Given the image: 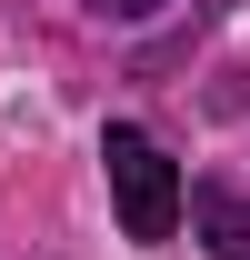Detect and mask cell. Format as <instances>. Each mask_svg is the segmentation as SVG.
I'll return each mask as SVG.
<instances>
[{
  "instance_id": "7a4b0ae2",
  "label": "cell",
  "mask_w": 250,
  "mask_h": 260,
  "mask_svg": "<svg viewBox=\"0 0 250 260\" xmlns=\"http://www.w3.org/2000/svg\"><path fill=\"white\" fill-rule=\"evenodd\" d=\"M190 220H200V240H210L220 260H250V200H240V190H200Z\"/></svg>"
},
{
  "instance_id": "6da1fadb",
  "label": "cell",
  "mask_w": 250,
  "mask_h": 260,
  "mask_svg": "<svg viewBox=\"0 0 250 260\" xmlns=\"http://www.w3.org/2000/svg\"><path fill=\"white\" fill-rule=\"evenodd\" d=\"M100 160H110V200H120V230L130 240H170V220H180V170H170V150H160L150 130H110L100 140Z\"/></svg>"
},
{
  "instance_id": "3957f363",
  "label": "cell",
  "mask_w": 250,
  "mask_h": 260,
  "mask_svg": "<svg viewBox=\"0 0 250 260\" xmlns=\"http://www.w3.org/2000/svg\"><path fill=\"white\" fill-rule=\"evenodd\" d=\"M100 20H140V10H160V0H90Z\"/></svg>"
}]
</instances>
